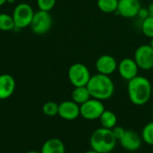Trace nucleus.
Listing matches in <instances>:
<instances>
[{"label": "nucleus", "instance_id": "obj_1", "mask_svg": "<svg viewBox=\"0 0 153 153\" xmlns=\"http://www.w3.org/2000/svg\"><path fill=\"white\" fill-rule=\"evenodd\" d=\"M127 93L129 100L133 104L136 106H143L152 97V83L148 78L137 75L134 79L128 81Z\"/></svg>", "mask_w": 153, "mask_h": 153}, {"label": "nucleus", "instance_id": "obj_2", "mask_svg": "<svg viewBox=\"0 0 153 153\" xmlns=\"http://www.w3.org/2000/svg\"><path fill=\"white\" fill-rule=\"evenodd\" d=\"M91 97L99 100H107L110 99L115 92V84L108 75L96 74L91 75L86 85Z\"/></svg>", "mask_w": 153, "mask_h": 153}, {"label": "nucleus", "instance_id": "obj_3", "mask_svg": "<svg viewBox=\"0 0 153 153\" xmlns=\"http://www.w3.org/2000/svg\"><path fill=\"white\" fill-rule=\"evenodd\" d=\"M117 143L112 130L104 127L96 129L90 139L91 150L99 153H110L116 148Z\"/></svg>", "mask_w": 153, "mask_h": 153}, {"label": "nucleus", "instance_id": "obj_4", "mask_svg": "<svg viewBox=\"0 0 153 153\" xmlns=\"http://www.w3.org/2000/svg\"><path fill=\"white\" fill-rule=\"evenodd\" d=\"M67 75L70 82L74 87L86 86L91 77L89 68L82 63L72 65L68 69Z\"/></svg>", "mask_w": 153, "mask_h": 153}, {"label": "nucleus", "instance_id": "obj_5", "mask_svg": "<svg viewBox=\"0 0 153 153\" xmlns=\"http://www.w3.org/2000/svg\"><path fill=\"white\" fill-rule=\"evenodd\" d=\"M32 7L26 3H21L15 6L13 12V18L14 22V29H24L30 25L34 16Z\"/></svg>", "mask_w": 153, "mask_h": 153}, {"label": "nucleus", "instance_id": "obj_6", "mask_svg": "<svg viewBox=\"0 0 153 153\" xmlns=\"http://www.w3.org/2000/svg\"><path fill=\"white\" fill-rule=\"evenodd\" d=\"M105 110L106 109L103 102L93 98H91L89 100L80 105V116L90 121L100 119V116Z\"/></svg>", "mask_w": 153, "mask_h": 153}, {"label": "nucleus", "instance_id": "obj_7", "mask_svg": "<svg viewBox=\"0 0 153 153\" xmlns=\"http://www.w3.org/2000/svg\"><path fill=\"white\" fill-rule=\"evenodd\" d=\"M52 24L53 18L49 12L39 10L34 13L30 27L33 33L38 35H43L51 29Z\"/></svg>", "mask_w": 153, "mask_h": 153}, {"label": "nucleus", "instance_id": "obj_8", "mask_svg": "<svg viewBox=\"0 0 153 153\" xmlns=\"http://www.w3.org/2000/svg\"><path fill=\"white\" fill-rule=\"evenodd\" d=\"M134 59L139 69L149 71L153 69V48L151 45H141L134 52Z\"/></svg>", "mask_w": 153, "mask_h": 153}, {"label": "nucleus", "instance_id": "obj_9", "mask_svg": "<svg viewBox=\"0 0 153 153\" xmlns=\"http://www.w3.org/2000/svg\"><path fill=\"white\" fill-rule=\"evenodd\" d=\"M141 7L139 0H118L117 10L115 13L124 18H134L138 15Z\"/></svg>", "mask_w": 153, "mask_h": 153}, {"label": "nucleus", "instance_id": "obj_10", "mask_svg": "<svg viewBox=\"0 0 153 153\" xmlns=\"http://www.w3.org/2000/svg\"><path fill=\"white\" fill-rule=\"evenodd\" d=\"M117 71L121 78L126 81H130L138 75L139 67L134 58L126 57L118 63Z\"/></svg>", "mask_w": 153, "mask_h": 153}, {"label": "nucleus", "instance_id": "obj_11", "mask_svg": "<svg viewBox=\"0 0 153 153\" xmlns=\"http://www.w3.org/2000/svg\"><path fill=\"white\" fill-rule=\"evenodd\" d=\"M120 145L128 152H135L139 150L143 143L142 136L133 130H126L122 138L118 141Z\"/></svg>", "mask_w": 153, "mask_h": 153}, {"label": "nucleus", "instance_id": "obj_12", "mask_svg": "<svg viewBox=\"0 0 153 153\" xmlns=\"http://www.w3.org/2000/svg\"><path fill=\"white\" fill-rule=\"evenodd\" d=\"M117 65L118 64L116 58L110 55L100 56L95 63V67L98 73L108 76L117 70Z\"/></svg>", "mask_w": 153, "mask_h": 153}, {"label": "nucleus", "instance_id": "obj_13", "mask_svg": "<svg viewBox=\"0 0 153 153\" xmlns=\"http://www.w3.org/2000/svg\"><path fill=\"white\" fill-rule=\"evenodd\" d=\"M58 116L67 121L74 120L80 116V105L73 100H65L58 105Z\"/></svg>", "mask_w": 153, "mask_h": 153}, {"label": "nucleus", "instance_id": "obj_14", "mask_svg": "<svg viewBox=\"0 0 153 153\" xmlns=\"http://www.w3.org/2000/svg\"><path fill=\"white\" fill-rule=\"evenodd\" d=\"M15 90L14 78L7 74H0V100L10 98Z\"/></svg>", "mask_w": 153, "mask_h": 153}, {"label": "nucleus", "instance_id": "obj_15", "mask_svg": "<svg viewBox=\"0 0 153 153\" xmlns=\"http://www.w3.org/2000/svg\"><path fill=\"white\" fill-rule=\"evenodd\" d=\"M41 153H65V148L64 143L57 138L47 140L41 148Z\"/></svg>", "mask_w": 153, "mask_h": 153}, {"label": "nucleus", "instance_id": "obj_16", "mask_svg": "<svg viewBox=\"0 0 153 153\" xmlns=\"http://www.w3.org/2000/svg\"><path fill=\"white\" fill-rule=\"evenodd\" d=\"M91 98V94L86 86L74 87V91H72V100L77 103L78 105L83 104Z\"/></svg>", "mask_w": 153, "mask_h": 153}, {"label": "nucleus", "instance_id": "obj_17", "mask_svg": "<svg viewBox=\"0 0 153 153\" xmlns=\"http://www.w3.org/2000/svg\"><path fill=\"white\" fill-rule=\"evenodd\" d=\"M100 122L102 127L111 130L117 125V117L113 111L106 109L100 116Z\"/></svg>", "mask_w": 153, "mask_h": 153}, {"label": "nucleus", "instance_id": "obj_18", "mask_svg": "<svg viewBox=\"0 0 153 153\" xmlns=\"http://www.w3.org/2000/svg\"><path fill=\"white\" fill-rule=\"evenodd\" d=\"M97 5L99 9L105 13H116L118 6V0H98Z\"/></svg>", "mask_w": 153, "mask_h": 153}, {"label": "nucleus", "instance_id": "obj_19", "mask_svg": "<svg viewBox=\"0 0 153 153\" xmlns=\"http://www.w3.org/2000/svg\"><path fill=\"white\" fill-rule=\"evenodd\" d=\"M15 28L13 18L8 13H0V30L2 31H10Z\"/></svg>", "mask_w": 153, "mask_h": 153}, {"label": "nucleus", "instance_id": "obj_20", "mask_svg": "<svg viewBox=\"0 0 153 153\" xmlns=\"http://www.w3.org/2000/svg\"><path fill=\"white\" fill-rule=\"evenodd\" d=\"M142 139L143 142L149 145L153 146V121L148 123L142 131Z\"/></svg>", "mask_w": 153, "mask_h": 153}, {"label": "nucleus", "instance_id": "obj_21", "mask_svg": "<svg viewBox=\"0 0 153 153\" xmlns=\"http://www.w3.org/2000/svg\"><path fill=\"white\" fill-rule=\"evenodd\" d=\"M142 31L147 38H153V17L149 16L142 22Z\"/></svg>", "mask_w": 153, "mask_h": 153}, {"label": "nucleus", "instance_id": "obj_22", "mask_svg": "<svg viewBox=\"0 0 153 153\" xmlns=\"http://www.w3.org/2000/svg\"><path fill=\"white\" fill-rule=\"evenodd\" d=\"M58 105L54 101H48L42 107V112L48 117H54L58 115Z\"/></svg>", "mask_w": 153, "mask_h": 153}, {"label": "nucleus", "instance_id": "obj_23", "mask_svg": "<svg viewBox=\"0 0 153 153\" xmlns=\"http://www.w3.org/2000/svg\"><path fill=\"white\" fill-rule=\"evenodd\" d=\"M56 0H37V4L39 10L50 12L56 5Z\"/></svg>", "mask_w": 153, "mask_h": 153}, {"label": "nucleus", "instance_id": "obj_24", "mask_svg": "<svg viewBox=\"0 0 153 153\" xmlns=\"http://www.w3.org/2000/svg\"><path fill=\"white\" fill-rule=\"evenodd\" d=\"M111 130H112V133H113L115 138H116L117 141H119V140L122 138V136L124 135V134H125V132H126V129H125V128H123L122 126H115L113 129H111Z\"/></svg>", "mask_w": 153, "mask_h": 153}, {"label": "nucleus", "instance_id": "obj_25", "mask_svg": "<svg viewBox=\"0 0 153 153\" xmlns=\"http://www.w3.org/2000/svg\"><path fill=\"white\" fill-rule=\"evenodd\" d=\"M140 19H142L143 21L146 18H148L150 16L149 14V11H148V8H144V7H141V9L139 10V13H138V15H137Z\"/></svg>", "mask_w": 153, "mask_h": 153}, {"label": "nucleus", "instance_id": "obj_26", "mask_svg": "<svg viewBox=\"0 0 153 153\" xmlns=\"http://www.w3.org/2000/svg\"><path fill=\"white\" fill-rule=\"evenodd\" d=\"M148 11H149V14L150 16L153 17V2L148 6Z\"/></svg>", "mask_w": 153, "mask_h": 153}, {"label": "nucleus", "instance_id": "obj_27", "mask_svg": "<svg viewBox=\"0 0 153 153\" xmlns=\"http://www.w3.org/2000/svg\"><path fill=\"white\" fill-rule=\"evenodd\" d=\"M84 153H99L97 152H95V151H93V150H90V151H87L86 152Z\"/></svg>", "mask_w": 153, "mask_h": 153}, {"label": "nucleus", "instance_id": "obj_28", "mask_svg": "<svg viewBox=\"0 0 153 153\" xmlns=\"http://www.w3.org/2000/svg\"><path fill=\"white\" fill-rule=\"evenodd\" d=\"M6 3V0H0V6Z\"/></svg>", "mask_w": 153, "mask_h": 153}, {"label": "nucleus", "instance_id": "obj_29", "mask_svg": "<svg viewBox=\"0 0 153 153\" xmlns=\"http://www.w3.org/2000/svg\"><path fill=\"white\" fill-rule=\"evenodd\" d=\"M14 2H15V0H6V3H9V4H13Z\"/></svg>", "mask_w": 153, "mask_h": 153}, {"label": "nucleus", "instance_id": "obj_30", "mask_svg": "<svg viewBox=\"0 0 153 153\" xmlns=\"http://www.w3.org/2000/svg\"><path fill=\"white\" fill-rule=\"evenodd\" d=\"M150 45H151V47L153 48V38L151 39V43H150Z\"/></svg>", "mask_w": 153, "mask_h": 153}, {"label": "nucleus", "instance_id": "obj_31", "mask_svg": "<svg viewBox=\"0 0 153 153\" xmlns=\"http://www.w3.org/2000/svg\"><path fill=\"white\" fill-rule=\"evenodd\" d=\"M26 153H41V152H35V151H30V152H28Z\"/></svg>", "mask_w": 153, "mask_h": 153}, {"label": "nucleus", "instance_id": "obj_32", "mask_svg": "<svg viewBox=\"0 0 153 153\" xmlns=\"http://www.w3.org/2000/svg\"><path fill=\"white\" fill-rule=\"evenodd\" d=\"M152 117H153V109H152Z\"/></svg>", "mask_w": 153, "mask_h": 153}]
</instances>
